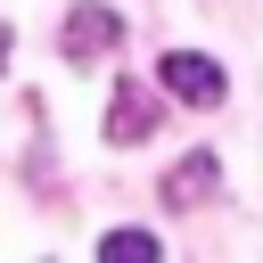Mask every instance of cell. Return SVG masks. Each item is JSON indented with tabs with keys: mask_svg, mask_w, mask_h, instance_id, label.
Masks as SVG:
<instances>
[{
	"mask_svg": "<svg viewBox=\"0 0 263 263\" xmlns=\"http://www.w3.org/2000/svg\"><path fill=\"white\" fill-rule=\"evenodd\" d=\"M148 132H156V99L123 82V90H115V107H107V140H115V148H132V140H148Z\"/></svg>",
	"mask_w": 263,
	"mask_h": 263,
	"instance_id": "3957f363",
	"label": "cell"
},
{
	"mask_svg": "<svg viewBox=\"0 0 263 263\" xmlns=\"http://www.w3.org/2000/svg\"><path fill=\"white\" fill-rule=\"evenodd\" d=\"M8 49H16V33H8V25H0V66H8Z\"/></svg>",
	"mask_w": 263,
	"mask_h": 263,
	"instance_id": "8992f818",
	"label": "cell"
},
{
	"mask_svg": "<svg viewBox=\"0 0 263 263\" xmlns=\"http://www.w3.org/2000/svg\"><path fill=\"white\" fill-rule=\"evenodd\" d=\"M156 82L181 99V107H222L230 99V82H222V66L214 58H197V49H164V66H156Z\"/></svg>",
	"mask_w": 263,
	"mask_h": 263,
	"instance_id": "6da1fadb",
	"label": "cell"
},
{
	"mask_svg": "<svg viewBox=\"0 0 263 263\" xmlns=\"http://www.w3.org/2000/svg\"><path fill=\"white\" fill-rule=\"evenodd\" d=\"M99 255H107V263H156L164 247H156L148 230H107V238H99Z\"/></svg>",
	"mask_w": 263,
	"mask_h": 263,
	"instance_id": "5b68a950",
	"label": "cell"
},
{
	"mask_svg": "<svg viewBox=\"0 0 263 263\" xmlns=\"http://www.w3.org/2000/svg\"><path fill=\"white\" fill-rule=\"evenodd\" d=\"M123 41V16L115 8H66V25H58V58L66 66H90V58H107Z\"/></svg>",
	"mask_w": 263,
	"mask_h": 263,
	"instance_id": "7a4b0ae2",
	"label": "cell"
},
{
	"mask_svg": "<svg viewBox=\"0 0 263 263\" xmlns=\"http://www.w3.org/2000/svg\"><path fill=\"white\" fill-rule=\"evenodd\" d=\"M214 181H222V164L197 148V156H181V164L164 173V205H197V197H214Z\"/></svg>",
	"mask_w": 263,
	"mask_h": 263,
	"instance_id": "277c9868",
	"label": "cell"
}]
</instances>
